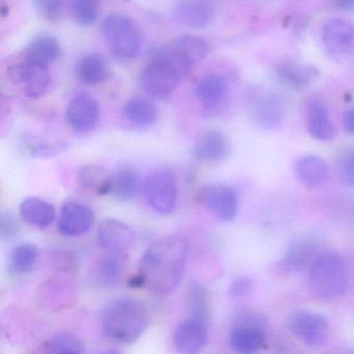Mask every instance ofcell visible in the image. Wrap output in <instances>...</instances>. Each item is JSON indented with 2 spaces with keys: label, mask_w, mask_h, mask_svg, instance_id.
<instances>
[{
  "label": "cell",
  "mask_w": 354,
  "mask_h": 354,
  "mask_svg": "<svg viewBox=\"0 0 354 354\" xmlns=\"http://www.w3.org/2000/svg\"><path fill=\"white\" fill-rule=\"evenodd\" d=\"M174 19L186 28L201 30L210 26L215 15L213 0H174Z\"/></svg>",
  "instance_id": "4fadbf2b"
},
{
  "label": "cell",
  "mask_w": 354,
  "mask_h": 354,
  "mask_svg": "<svg viewBox=\"0 0 354 354\" xmlns=\"http://www.w3.org/2000/svg\"><path fill=\"white\" fill-rule=\"evenodd\" d=\"M68 144L65 142H55L48 144H38L30 148V155L32 157H38V158H49V157L57 156L59 153L67 150Z\"/></svg>",
  "instance_id": "8d00e7d4"
},
{
  "label": "cell",
  "mask_w": 354,
  "mask_h": 354,
  "mask_svg": "<svg viewBox=\"0 0 354 354\" xmlns=\"http://www.w3.org/2000/svg\"><path fill=\"white\" fill-rule=\"evenodd\" d=\"M321 242L314 235H302L288 245L281 267L288 272H300L320 256Z\"/></svg>",
  "instance_id": "5bb4252c"
},
{
  "label": "cell",
  "mask_w": 354,
  "mask_h": 354,
  "mask_svg": "<svg viewBox=\"0 0 354 354\" xmlns=\"http://www.w3.org/2000/svg\"><path fill=\"white\" fill-rule=\"evenodd\" d=\"M94 221V212L88 205L68 202L62 207L57 229L65 237H78L88 233Z\"/></svg>",
  "instance_id": "2e32d148"
},
{
  "label": "cell",
  "mask_w": 354,
  "mask_h": 354,
  "mask_svg": "<svg viewBox=\"0 0 354 354\" xmlns=\"http://www.w3.org/2000/svg\"><path fill=\"white\" fill-rule=\"evenodd\" d=\"M248 109L254 123L265 130H273L285 118L283 99L277 93L264 88H252L248 94Z\"/></svg>",
  "instance_id": "52a82bcc"
},
{
  "label": "cell",
  "mask_w": 354,
  "mask_h": 354,
  "mask_svg": "<svg viewBox=\"0 0 354 354\" xmlns=\"http://www.w3.org/2000/svg\"><path fill=\"white\" fill-rule=\"evenodd\" d=\"M8 76L14 84H20L24 95L30 99L44 96L50 86L49 67L36 65L22 59L8 67Z\"/></svg>",
  "instance_id": "8fae6325"
},
{
  "label": "cell",
  "mask_w": 354,
  "mask_h": 354,
  "mask_svg": "<svg viewBox=\"0 0 354 354\" xmlns=\"http://www.w3.org/2000/svg\"><path fill=\"white\" fill-rule=\"evenodd\" d=\"M123 111L130 123L140 127L153 125L158 118V109L155 103L142 97H134L128 100Z\"/></svg>",
  "instance_id": "f546056e"
},
{
  "label": "cell",
  "mask_w": 354,
  "mask_h": 354,
  "mask_svg": "<svg viewBox=\"0 0 354 354\" xmlns=\"http://www.w3.org/2000/svg\"><path fill=\"white\" fill-rule=\"evenodd\" d=\"M318 74L315 68L290 62L279 64L275 67V75L279 82L293 90H302L310 86Z\"/></svg>",
  "instance_id": "4316f807"
},
{
  "label": "cell",
  "mask_w": 354,
  "mask_h": 354,
  "mask_svg": "<svg viewBox=\"0 0 354 354\" xmlns=\"http://www.w3.org/2000/svg\"><path fill=\"white\" fill-rule=\"evenodd\" d=\"M41 17L47 21H59L63 16L67 0H32Z\"/></svg>",
  "instance_id": "d590c367"
},
{
  "label": "cell",
  "mask_w": 354,
  "mask_h": 354,
  "mask_svg": "<svg viewBox=\"0 0 354 354\" xmlns=\"http://www.w3.org/2000/svg\"><path fill=\"white\" fill-rule=\"evenodd\" d=\"M46 347L49 352L55 354H80L86 351L84 344L70 333H59L53 335Z\"/></svg>",
  "instance_id": "e575fe53"
},
{
  "label": "cell",
  "mask_w": 354,
  "mask_h": 354,
  "mask_svg": "<svg viewBox=\"0 0 354 354\" xmlns=\"http://www.w3.org/2000/svg\"><path fill=\"white\" fill-rule=\"evenodd\" d=\"M322 39L325 48L330 55H343L352 46L354 28L345 20L333 18L325 24Z\"/></svg>",
  "instance_id": "ffe728a7"
},
{
  "label": "cell",
  "mask_w": 354,
  "mask_h": 354,
  "mask_svg": "<svg viewBox=\"0 0 354 354\" xmlns=\"http://www.w3.org/2000/svg\"><path fill=\"white\" fill-rule=\"evenodd\" d=\"M190 317L210 322V300L209 292L205 286L194 283L189 289Z\"/></svg>",
  "instance_id": "836d02e7"
},
{
  "label": "cell",
  "mask_w": 354,
  "mask_h": 354,
  "mask_svg": "<svg viewBox=\"0 0 354 354\" xmlns=\"http://www.w3.org/2000/svg\"><path fill=\"white\" fill-rule=\"evenodd\" d=\"M140 188V177L129 165H122L111 174V194L121 202L132 200Z\"/></svg>",
  "instance_id": "f1b7e54d"
},
{
  "label": "cell",
  "mask_w": 354,
  "mask_h": 354,
  "mask_svg": "<svg viewBox=\"0 0 354 354\" xmlns=\"http://www.w3.org/2000/svg\"><path fill=\"white\" fill-rule=\"evenodd\" d=\"M150 324V313L140 300L118 298L109 302L101 315V325L107 337L130 344L140 339Z\"/></svg>",
  "instance_id": "7a4b0ae2"
},
{
  "label": "cell",
  "mask_w": 354,
  "mask_h": 354,
  "mask_svg": "<svg viewBox=\"0 0 354 354\" xmlns=\"http://www.w3.org/2000/svg\"><path fill=\"white\" fill-rule=\"evenodd\" d=\"M347 268L339 254H320L310 265L308 288L317 299L327 301L339 297L347 289Z\"/></svg>",
  "instance_id": "3957f363"
},
{
  "label": "cell",
  "mask_w": 354,
  "mask_h": 354,
  "mask_svg": "<svg viewBox=\"0 0 354 354\" xmlns=\"http://www.w3.org/2000/svg\"><path fill=\"white\" fill-rule=\"evenodd\" d=\"M208 53L209 45L204 39L196 36H181L159 48L153 59L169 64L184 77L207 57Z\"/></svg>",
  "instance_id": "8992f818"
},
{
  "label": "cell",
  "mask_w": 354,
  "mask_h": 354,
  "mask_svg": "<svg viewBox=\"0 0 354 354\" xmlns=\"http://www.w3.org/2000/svg\"><path fill=\"white\" fill-rule=\"evenodd\" d=\"M76 73L80 82L88 86H96L109 78V65L105 57L99 53H88L78 61Z\"/></svg>",
  "instance_id": "83f0119b"
},
{
  "label": "cell",
  "mask_w": 354,
  "mask_h": 354,
  "mask_svg": "<svg viewBox=\"0 0 354 354\" xmlns=\"http://www.w3.org/2000/svg\"><path fill=\"white\" fill-rule=\"evenodd\" d=\"M288 327L292 335L310 347H323L330 335V323L322 314L297 310L290 316Z\"/></svg>",
  "instance_id": "30bf717a"
},
{
  "label": "cell",
  "mask_w": 354,
  "mask_h": 354,
  "mask_svg": "<svg viewBox=\"0 0 354 354\" xmlns=\"http://www.w3.org/2000/svg\"><path fill=\"white\" fill-rule=\"evenodd\" d=\"M183 76L169 64L152 59L140 76V88L155 99L171 96L181 82Z\"/></svg>",
  "instance_id": "9c48e42d"
},
{
  "label": "cell",
  "mask_w": 354,
  "mask_h": 354,
  "mask_svg": "<svg viewBox=\"0 0 354 354\" xmlns=\"http://www.w3.org/2000/svg\"><path fill=\"white\" fill-rule=\"evenodd\" d=\"M266 319L248 308L236 314L230 331L229 343L237 353L252 354L262 349L266 342Z\"/></svg>",
  "instance_id": "5b68a950"
},
{
  "label": "cell",
  "mask_w": 354,
  "mask_h": 354,
  "mask_svg": "<svg viewBox=\"0 0 354 354\" xmlns=\"http://www.w3.org/2000/svg\"><path fill=\"white\" fill-rule=\"evenodd\" d=\"M100 117L98 103L88 95H77L67 107L68 124L76 133L84 134L94 129Z\"/></svg>",
  "instance_id": "e0dca14e"
},
{
  "label": "cell",
  "mask_w": 354,
  "mask_h": 354,
  "mask_svg": "<svg viewBox=\"0 0 354 354\" xmlns=\"http://www.w3.org/2000/svg\"><path fill=\"white\" fill-rule=\"evenodd\" d=\"M198 204L210 211L219 221H232L238 213V196L230 186L209 184L196 194Z\"/></svg>",
  "instance_id": "7c38bea8"
},
{
  "label": "cell",
  "mask_w": 354,
  "mask_h": 354,
  "mask_svg": "<svg viewBox=\"0 0 354 354\" xmlns=\"http://www.w3.org/2000/svg\"><path fill=\"white\" fill-rule=\"evenodd\" d=\"M62 55L59 41L48 34L35 37L24 51L22 59L36 65L49 67L59 59Z\"/></svg>",
  "instance_id": "7402d4cb"
},
{
  "label": "cell",
  "mask_w": 354,
  "mask_h": 354,
  "mask_svg": "<svg viewBox=\"0 0 354 354\" xmlns=\"http://www.w3.org/2000/svg\"><path fill=\"white\" fill-rule=\"evenodd\" d=\"M230 152V140L219 130L204 132L194 145V155L205 162H221L227 159Z\"/></svg>",
  "instance_id": "d6986e66"
},
{
  "label": "cell",
  "mask_w": 354,
  "mask_h": 354,
  "mask_svg": "<svg viewBox=\"0 0 354 354\" xmlns=\"http://www.w3.org/2000/svg\"><path fill=\"white\" fill-rule=\"evenodd\" d=\"M128 286L134 288V289H138V288L146 287V281H145L144 277L140 273V274L129 279Z\"/></svg>",
  "instance_id": "7bdbcfd3"
},
{
  "label": "cell",
  "mask_w": 354,
  "mask_h": 354,
  "mask_svg": "<svg viewBox=\"0 0 354 354\" xmlns=\"http://www.w3.org/2000/svg\"><path fill=\"white\" fill-rule=\"evenodd\" d=\"M339 177L342 183L354 187V150L347 153L339 161Z\"/></svg>",
  "instance_id": "f35d334b"
},
{
  "label": "cell",
  "mask_w": 354,
  "mask_h": 354,
  "mask_svg": "<svg viewBox=\"0 0 354 354\" xmlns=\"http://www.w3.org/2000/svg\"><path fill=\"white\" fill-rule=\"evenodd\" d=\"M187 257V241L179 236H167L153 242L140 262L146 287L157 295L175 291L183 277Z\"/></svg>",
  "instance_id": "6da1fadb"
},
{
  "label": "cell",
  "mask_w": 354,
  "mask_h": 354,
  "mask_svg": "<svg viewBox=\"0 0 354 354\" xmlns=\"http://www.w3.org/2000/svg\"><path fill=\"white\" fill-rule=\"evenodd\" d=\"M333 8L337 11H354V0H331Z\"/></svg>",
  "instance_id": "b9f144b4"
},
{
  "label": "cell",
  "mask_w": 354,
  "mask_h": 354,
  "mask_svg": "<svg viewBox=\"0 0 354 354\" xmlns=\"http://www.w3.org/2000/svg\"><path fill=\"white\" fill-rule=\"evenodd\" d=\"M295 174L298 180L308 188L323 187L330 177L328 165L316 155H306L295 162Z\"/></svg>",
  "instance_id": "44dd1931"
},
{
  "label": "cell",
  "mask_w": 354,
  "mask_h": 354,
  "mask_svg": "<svg viewBox=\"0 0 354 354\" xmlns=\"http://www.w3.org/2000/svg\"><path fill=\"white\" fill-rule=\"evenodd\" d=\"M142 192L149 206L160 214H171L177 205L178 188L175 175L169 169L153 171L142 184Z\"/></svg>",
  "instance_id": "ba28073f"
},
{
  "label": "cell",
  "mask_w": 354,
  "mask_h": 354,
  "mask_svg": "<svg viewBox=\"0 0 354 354\" xmlns=\"http://www.w3.org/2000/svg\"><path fill=\"white\" fill-rule=\"evenodd\" d=\"M74 21L82 26L94 24L100 13V0H68Z\"/></svg>",
  "instance_id": "d6a6232c"
},
{
  "label": "cell",
  "mask_w": 354,
  "mask_h": 354,
  "mask_svg": "<svg viewBox=\"0 0 354 354\" xmlns=\"http://www.w3.org/2000/svg\"><path fill=\"white\" fill-rule=\"evenodd\" d=\"M306 127L308 133L315 140L329 142L335 136V128L329 119L328 113L322 102L310 100L306 111Z\"/></svg>",
  "instance_id": "cb8c5ba5"
},
{
  "label": "cell",
  "mask_w": 354,
  "mask_h": 354,
  "mask_svg": "<svg viewBox=\"0 0 354 354\" xmlns=\"http://www.w3.org/2000/svg\"><path fill=\"white\" fill-rule=\"evenodd\" d=\"M133 230L123 221L106 218L98 227V244L105 252L125 254L134 242Z\"/></svg>",
  "instance_id": "9a60e30c"
},
{
  "label": "cell",
  "mask_w": 354,
  "mask_h": 354,
  "mask_svg": "<svg viewBox=\"0 0 354 354\" xmlns=\"http://www.w3.org/2000/svg\"><path fill=\"white\" fill-rule=\"evenodd\" d=\"M38 256V248L34 244H19L10 254V272L14 275H24L30 272L36 265Z\"/></svg>",
  "instance_id": "1f68e13d"
},
{
  "label": "cell",
  "mask_w": 354,
  "mask_h": 354,
  "mask_svg": "<svg viewBox=\"0 0 354 354\" xmlns=\"http://www.w3.org/2000/svg\"><path fill=\"white\" fill-rule=\"evenodd\" d=\"M101 34L111 55L120 61L136 59L142 51V32L134 20L127 16H107L101 24Z\"/></svg>",
  "instance_id": "277c9868"
},
{
  "label": "cell",
  "mask_w": 354,
  "mask_h": 354,
  "mask_svg": "<svg viewBox=\"0 0 354 354\" xmlns=\"http://www.w3.org/2000/svg\"><path fill=\"white\" fill-rule=\"evenodd\" d=\"M111 174L99 165H84L78 171V182L82 187L93 190L98 196L111 194Z\"/></svg>",
  "instance_id": "4dcf8cb0"
},
{
  "label": "cell",
  "mask_w": 354,
  "mask_h": 354,
  "mask_svg": "<svg viewBox=\"0 0 354 354\" xmlns=\"http://www.w3.org/2000/svg\"><path fill=\"white\" fill-rule=\"evenodd\" d=\"M227 80L221 74L209 73L196 84V96L206 109L218 106L227 94Z\"/></svg>",
  "instance_id": "d4e9b609"
},
{
  "label": "cell",
  "mask_w": 354,
  "mask_h": 354,
  "mask_svg": "<svg viewBox=\"0 0 354 354\" xmlns=\"http://www.w3.org/2000/svg\"><path fill=\"white\" fill-rule=\"evenodd\" d=\"M19 223L13 213L3 211L0 217V236L3 240H11L18 235Z\"/></svg>",
  "instance_id": "74e56055"
},
{
  "label": "cell",
  "mask_w": 354,
  "mask_h": 354,
  "mask_svg": "<svg viewBox=\"0 0 354 354\" xmlns=\"http://www.w3.org/2000/svg\"><path fill=\"white\" fill-rule=\"evenodd\" d=\"M343 127L348 134L354 136V107L348 109L344 115Z\"/></svg>",
  "instance_id": "60d3db41"
},
{
  "label": "cell",
  "mask_w": 354,
  "mask_h": 354,
  "mask_svg": "<svg viewBox=\"0 0 354 354\" xmlns=\"http://www.w3.org/2000/svg\"><path fill=\"white\" fill-rule=\"evenodd\" d=\"M209 323L189 317L180 323L174 335V345L181 353L194 354L200 352L208 341Z\"/></svg>",
  "instance_id": "ac0fdd59"
},
{
  "label": "cell",
  "mask_w": 354,
  "mask_h": 354,
  "mask_svg": "<svg viewBox=\"0 0 354 354\" xmlns=\"http://www.w3.org/2000/svg\"><path fill=\"white\" fill-rule=\"evenodd\" d=\"M20 215L28 225L39 229H46L55 218V209L43 198L32 196L22 202Z\"/></svg>",
  "instance_id": "484cf974"
},
{
  "label": "cell",
  "mask_w": 354,
  "mask_h": 354,
  "mask_svg": "<svg viewBox=\"0 0 354 354\" xmlns=\"http://www.w3.org/2000/svg\"><path fill=\"white\" fill-rule=\"evenodd\" d=\"M252 289V279L248 277H241L234 279L229 288V293L232 297H245L250 293Z\"/></svg>",
  "instance_id": "ab89813d"
},
{
  "label": "cell",
  "mask_w": 354,
  "mask_h": 354,
  "mask_svg": "<svg viewBox=\"0 0 354 354\" xmlns=\"http://www.w3.org/2000/svg\"><path fill=\"white\" fill-rule=\"evenodd\" d=\"M124 269V254L106 252L93 268V283L102 288L117 287L123 279Z\"/></svg>",
  "instance_id": "603a6c76"
}]
</instances>
